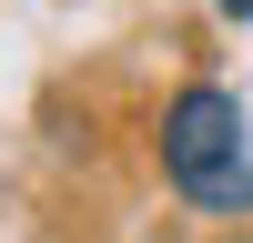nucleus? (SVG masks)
<instances>
[{
    "label": "nucleus",
    "instance_id": "f257e3e1",
    "mask_svg": "<svg viewBox=\"0 0 253 243\" xmlns=\"http://www.w3.org/2000/svg\"><path fill=\"white\" fill-rule=\"evenodd\" d=\"M162 172L193 213L243 223L253 213V132H243V101L223 81H182L162 101Z\"/></svg>",
    "mask_w": 253,
    "mask_h": 243
},
{
    "label": "nucleus",
    "instance_id": "f03ea898",
    "mask_svg": "<svg viewBox=\"0 0 253 243\" xmlns=\"http://www.w3.org/2000/svg\"><path fill=\"white\" fill-rule=\"evenodd\" d=\"M213 10H223V20H253V0H213Z\"/></svg>",
    "mask_w": 253,
    "mask_h": 243
}]
</instances>
